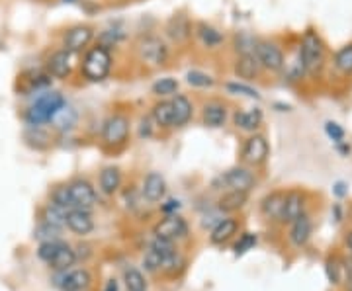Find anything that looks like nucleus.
<instances>
[{"mask_svg": "<svg viewBox=\"0 0 352 291\" xmlns=\"http://www.w3.org/2000/svg\"><path fill=\"white\" fill-rule=\"evenodd\" d=\"M24 80L28 82V90L32 92V90H43L47 89L51 84V78L50 73H28V75H24Z\"/></svg>", "mask_w": 352, "mask_h": 291, "instance_id": "obj_35", "label": "nucleus"}, {"mask_svg": "<svg viewBox=\"0 0 352 291\" xmlns=\"http://www.w3.org/2000/svg\"><path fill=\"white\" fill-rule=\"evenodd\" d=\"M138 55L145 65L161 67L168 59V47L161 38L149 36V38H143L138 43Z\"/></svg>", "mask_w": 352, "mask_h": 291, "instance_id": "obj_4", "label": "nucleus"}, {"mask_svg": "<svg viewBox=\"0 0 352 291\" xmlns=\"http://www.w3.org/2000/svg\"><path fill=\"white\" fill-rule=\"evenodd\" d=\"M122 186V172L116 166H106L100 172V188L104 194H116Z\"/></svg>", "mask_w": 352, "mask_h": 291, "instance_id": "obj_26", "label": "nucleus"}, {"mask_svg": "<svg viewBox=\"0 0 352 291\" xmlns=\"http://www.w3.org/2000/svg\"><path fill=\"white\" fill-rule=\"evenodd\" d=\"M233 121L243 131H254L263 124V110L252 108V110H247V112H237L235 117H233Z\"/></svg>", "mask_w": 352, "mask_h": 291, "instance_id": "obj_24", "label": "nucleus"}, {"mask_svg": "<svg viewBox=\"0 0 352 291\" xmlns=\"http://www.w3.org/2000/svg\"><path fill=\"white\" fill-rule=\"evenodd\" d=\"M92 38H94V32L90 25H75L65 34L63 49H67L69 53H80L90 45Z\"/></svg>", "mask_w": 352, "mask_h": 291, "instance_id": "obj_8", "label": "nucleus"}, {"mask_svg": "<svg viewBox=\"0 0 352 291\" xmlns=\"http://www.w3.org/2000/svg\"><path fill=\"white\" fill-rule=\"evenodd\" d=\"M325 133L329 135V139L335 141V145L342 143V141H344V137H346L344 129H342V127H340L337 121H327V124H325Z\"/></svg>", "mask_w": 352, "mask_h": 291, "instance_id": "obj_43", "label": "nucleus"}, {"mask_svg": "<svg viewBox=\"0 0 352 291\" xmlns=\"http://www.w3.org/2000/svg\"><path fill=\"white\" fill-rule=\"evenodd\" d=\"M176 90H178V80L173 76L159 78L153 84V94H157V96H173V94H176Z\"/></svg>", "mask_w": 352, "mask_h": 291, "instance_id": "obj_34", "label": "nucleus"}, {"mask_svg": "<svg viewBox=\"0 0 352 291\" xmlns=\"http://www.w3.org/2000/svg\"><path fill=\"white\" fill-rule=\"evenodd\" d=\"M198 38L201 39V43L206 45V47H217L221 41H223V36L212 27V25L208 24H200L198 25Z\"/></svg>", "mask_w": 352, "mask_h": 291, "instance_id": "obj_32", "label": "nucleus"}, {"mask_svg": "<svg viewBox=\"0 0 352 291\" xmlns=\"http://www.w3.org/2000/svg\"><path fill=\"white\" fill-rule=\"evenodd\" d=\"M129 137V119L126 115L113 114L110 115L104 126H102V141L108 147H120Z\"/></svg>", "mask_w": 352, "mask_h": 291, "instance_id": "obj_5", "label": "nucleus"}, {"mask_svg": "<svg viewBox=\"0 0 352 291\" xmlns=\"http://www.w3.org/2000/svg\"><path fill=\"white\" fill-rule=\"evenodd\" d=\"M166 194V182L159 172H149L143 180V198L147 202L157 203L161 202Z\"/></svg>", "mask_w": 352, "mask_h": 291, "instance_id": "obj_14", "label": "nucleus"}, {"mask_svg": "<svg viewBox=\"0 0 352 291\" xmlns=\"http://www.w3.org/2000/svg\"><path fill=\"white\" fill-rule=\"evenodd\" d=\"M65 2H73V0H65Z\"/></svg>", "mask_w": 352, "mask_h": 291, "instance_id": "obj_50", "label": "nucleus"}, {"mask_svg": "<svg viewBox=\"0 0 352 291\" xmlns=\"http://www.w3.org/2000/svg\"><path fill=\"white\" fill-rule=\"evenodd\" d=\"M71 55L67 49L55 51L47 59L45 63V71L50 73L51 78H67L71 75V69H73V63H71Z\"/></svg>", "mask_w": 352, "mask_h": 291, "instance_id": "obj_12", "label": "nucleus"}, {"mask_svg": "<svg viewBox=\"0 0 352 291\" xmlns=\"http://www.w3.org/2000/svg\"><path fill=\"white\" fill-rule=\"evenodd\" d=\"M76 121H78V114H76V110L73 106H69L67 102H65L63 106L55 112V114L51 115L50 124L53 129H57V131H71L73 127L76 126Z\"/></svg>", "mask_w": 352, "mask_h": 291, "instance_id": "obj_17", "label": "nucleus"}, {"mask_svg": "<svg viewBox=\"0 0 352 291\" xmlns=\"http://www.w3.org/2000/svg\"><path fill=\"white\" fill-rule=\"evenodd\" d=\"M335 194H337V196H344V184H342V182L335 184Z\"/></svg>", "mask_w": 352, "mask_h": 291, "instance_id": "obj_48", "label": "nucleus"}, {"mask_svg": "<svg viewBox=\"0 0 352 291\" xmlns=\"http://www.w3.org/2000/svg\"><path fill=\"white\" fill-rule=\"evenodd\" d=\"M155 237H161V239H168V241H175V239H182L186 237L188 233V225L186 221L180 216H168L161 219L155 229H153Z\"/></svg>", "mask_w": 352, "mask_h": 291, "instance_id": "obj_7", "label": "nucleus"}, {"mask_svg": "<svg viewBox=\"0 0 352 291\" xmlns=\"http://www.w3.org/2000/svg\"><path fill=\"white\" fill-rule=\"evenodd\" d=\"M124 279H126L127 291H147V281L143 278V274L135 268H127Z\"/></svg>", "mask_w": 352, "mask_h": 291, "instance_id": "obj_33", "label": "nucleus"}, {"mask_svg": "<svg viewBox=\"0 0 352 291\" xmlns=\"http://www.w3.org/2000/svg\"><path fill=\"white\" fill-rule=\"evenodd\" d=\"M143 264H145L147 272H157V270L163 268V256L157 253V251L149 248V253L145 254V258H143Z\"/></svg>", "mask_w": 352, "mask_h": 291, "instance_id": "obj_42", "label": "nucleus"}, {"mask_svg": "<svg viewBox=\"0 0 352 291\" xmlns=\"http://www.w3.org/2000/svg\"><path fill=\"white\" fill-rule=\"evenodd\" d=\"M237 221L235 219H221V221H217V225L212 229V242L214 244H221V242L229 241L235 233H237Z\"/></svg>", "mask_w": 352, "mask_h": 291, "instance_id": "obj_27", "label": "nucleus"}, {"mask_svg": "<svg viewBox=\"0 0 352 291\" xmlns=\"http://www.w3.org/2000/svg\"><path fill=\"white\" fill-rule=\"evenodd\" d=\"M254 55L258 59V63L266 71H272V73H278L286 67V61H284V53L278 47L276 43L272 41H256V47H254Z\"/></svg>", "mask_w": 352, "mask_h": 291, "instance_id": "obj_6", "label": "nucleus"}, {"mask_svg": "<svg viewBox=\"0 0 352 291\" xmlns=\"http://www.w3.org/2000/svg\"><path fill=\"white\" fill-rule=\"evenodd\" d=\"M170 102H173V112H175V127H184L192 119V114H194L192 102L182 94H176Z\"/></svg>", "mask_w": 352, "mask_h": 291, "instance_id": "obj_21", "label": "nucleus"}, {"mask_svg": "<svg viewBox=\"0 0 352 291\" xmlns=\"http://www.w3.org/2000/svg\"><path fill=\"white\" fill-rule=\"evenodd\" d=\"M178 207H180V205H178V202H176V200H168V202H166V205H163V211L164 213H170V211H176Z\"/></svg>", "mask_w": 352, "mask_h": 291, "instance_id": "obj_46", "label": "nucleus"}, {"mask_svg": "<svg viewBox=\"0 0 352 291\" xmlns=\"http://www.w3.org/2000/svg\"><path fill=\"white\" fill-rule=\"evenodd\" d=\"M201 119H204V124L208 127H223L227 119V110L223 104H219V102H210V104H206L204 106V115H201Z\"/></svg>", "mask_w": 352, "mask_h": 291, "instance_id": "obj_22", "label": "nucleus"}, {"mask_svg": "<svg viewBox=\"0 0 352 291\" xmlns=\"http://www.w3.org/2000/svg\"><path fill=\"white\" fill-rule=\"evenodd\" d=\"M311 231H314V225H311V219L303 213L300 219H296L292 223V231H289V239L296 246H303L305 242L309 241L311 237Z\"/></svg>", "mask_w": 352, "mask_h": 291, "instance_id": "obj_20", "label": "nucleus"}, {"mask_svg": "<svg viewBox=\"0 0 352 291\" xmlns=\"http://www.w3.org/2000/svg\"><path fill=\"white\" fill-rule=\"evenodd\" d=\"M76 260V254L75 251L69 246V244H61V248L57 251V254L53 256V260H51L50 264L51 268H55V270H67L69 266H73Z\"/></svg>", "mask_w": 352, "mask_h": 291, "instance_id": "obj_29", "label": "nucleus"}, {"mask_svg": "<svg viewBox=\"0 0 352 291\" xmlns=\"http://www.w3.org/2000/svg\"><path fill=\"white\" fill-rule=\"evenodd\" d=\"M61 244H63L61 241L41 242L38 248V256L41 258V260H43V262H47V264H50L51 260H53V256H55V254H57V251L61 248Z\"/></svg>", "mask_w": 352, "mask_h": 291, "instance_id": "obj_38", "label": "nucleus"}, {"mask_svg": "<svg viewBox=\"0 0 352 291\" xmlns=\"http://www.w3.org/2000/svg\"><path fill=\"white\" fill-rule=\"evenodd\" d=\"M229 92H233V94H237V96H247V98H254V100H261V94L256 92V90H252L251 86H247V84H239V82H229L226 86Z\"/></svg>", "mask_w": 352, "mask_h": 291, "instance_id": "obj_41", "label": "nucleus"}, {"mask_svg": "<svg viewBox=\"0 0 352 291\" xmlns=\"http://www.w3.org/2000/svg\"><path fill=\"white\" fill-rule=\"evenodd\" d=\"M327 274H329V279H331L333 283H339L340 276H339V266H337V260H329Z\"/></svg>", "mask_w": 352, "mask_h": 291, "instance_id": "obj_45", "label": "nucleus"}, {"mask_svg": "<svg viewBox=\"0 0 352 291\" xmlns=\"http://www.w3.org/2000/svg\"><path fill=\"white\" fill-rule=\"evenodd\" d=\"M268 141L263 135H252L249 139L245 141V147H243V161L249 163V165H263L264 161L268 159Z\"/></svg>", "mask_w": 352, "mask_h": 291, "instance_id": "obj_9", "label": "nucleus"}, {"mask_svg": "<svg viewBox=\"0 0 352 291\" xmlns=\"http://www.w3.org/2000/svg\"><path fill=\"white\" fill-rule=\"evenodd\" d=\"M298 57L303 63L305 75L319 76L323 73L325 63H327V49H325V43L317 32L307 30L303 34L302 41H300V49H298Z\"/></svg>", "mask_w": 352, "mask_h": 291, "instance_id": "obj_1", "label": "nucleus"}, {"mask_svg": "<svg viewBox=\"0 0 352 291\" xmlns=\"http://www.w3.org/2000/svg\"><path fill=\"white\" fill-rule=\"evenodd\" d=\"M247 202V194L245 191L231 190L219 200V209L221 211H237Z\"/></svg>", "mask_w": 352, "mask_h": 291, "instance_id": "obj_30", "label": "nucleus"}, {"mask_svg": "<svg viewBox=\"0 0 352 291\" xmlns=\"http://www.w3.org/2000/svg\"><path fill=\"white\" fill-rule=\"evenodd\" d=\"M186 82L190 86H198V89H208V86H214V78L201 71H188L186 73Z\"/></svg>", "mask_w": 352, "mask_h": 291, "instance_id": "obj_37", "label": "nucleus"}, {"mask_svg": "<svg viewBox=\"0 0 352 291\" xmlns=\"http://www.w3.org/2000/svg\"><path fill=\"white\" fill-rule=\"evenodd\" d=\"M284 203H286V194L284 191H274L268 194L263 200V213L268 219H276L282 221V213H284Z\"/></svg>", "mask_w": 352, "mask_h": 291, "instance_id": "obj_19", "label": "nucleus"}, {"mask_svg": "<svg viewBox=\"0 0 352 291\" xmlns=\"http://www.w3.org/2000/svg\"><path fill=\"white\" fill-rule=\"evenodd\" d=\"M153 121L159 127H175V112H173V102L161 100L153 106L151 112Z\"/></svg>", "mask_w": 352, "mask_h": 291, "instance_id": "obj_23", "label": "nucleus"}, {"mask_svg": "<svg viewBox=\"0 0 352 291\" xmlns=\"http://www.w3.org/2000/svg\"><path fill=\"white\" fill-rule=\"evenodd\" d=\"M110 69H112V55L110 49L102 43L96 47H90L80 65V73L88 82H102L110 75Z\"/></svg>", "mask_w": 352, "mask_h": 291, "instance_id": "obj_2", "label": "nucleus"}, {"mask_svg": "<svg viewBox=\"0 0 352 291\" xmlns=\"http://www.w3.org/2000/svg\"><path fill=\"white\" fill-rule=\"evenodd\" d=\"M303 207H305V200H303V196L300 191H289V194H286L282 221L284 223H294L296 219H300L303 216Z\"/></svg>", "mask_w": 352, "mask_h": 291, "instance_id": "obj_18", "label": "nucleus"}, {"mask_svg": "<svg viewBox=\"0 0 352 291\" xmlns=\"http://www.w3.org/2000/svg\"><path fill=\"white\" fill-rule=\"evenodd\" d=\"M63 104L65 98L59 92H55V90L43 92L41 96H38V100L25 110L24 119L28 121V126L39 127L41 124H47L51 119V115L55 114Z\"/></svg>", "mask_w": 352, "mask_h": 291, "instance_id": "obj_3", "label": "nucleus"}, {"mask_svg": "<svg viewBox=\"0 0 352 291\" xmlns=\"http://www.w3.org/2000/svg\"><path fill=\"white\" fill-rule=\"evenodd\" d=\"M67 227L71 229L76 235H88L94 229L92 216L88 213V209H69L67 211Z\"/></svg>", "mask_w": 352, "mask_h": 291, "instance_id": "obj_15", "label": "nucleus"}, {"mask_svg": "<svg viewBox=\"0 0 352 291\" xmlns=\"http://www.w3.org/2000/svg\"><path fill=\"white\" fill-rule=\"evenodd\" d=\"M69 191L73 198V205L78 209H90L96 203V191L92 188V184L87 180H75L69 184Z\"/></svg>", "mask_w": 352, "mask_h": 291, "instance_id": "obj_11", "label": "nucleus"}, {"mask_svg": "<svg viewBox=\"0 0 352 291\" xmlns=\"http://www.w3.org/2000/svg\"><path fill=\"white\" fill-rule=\"evenodd\" d=\"M41 217H43L45 223H51V225H55V227H63V225H67V209L55 205V203H50V205L43 209V216Z\"/></svg>", "mask_w": 352, "mask_h": 291, "instance_id": "obj_31", "label": "nucleus"}, {"mask_svg": "<svg viewBox=\"0 0 352 291\" xmlns=\"http://www.w3.org/2000/svg\"><path fill=\"white\" fill-rule=\"evenodd\" d=\"M51 202L63 209H75L73 205V198H71V191H69V186H61V188H55L53 194H51Z\"/></svg>", "mask_w": 352, "mask_h": 291, "instance_id": "obj_36", "label": "nucleus"}, {"mask_svg": "<svg viewBox=\"0 0 352 291\" xmlns=\"http://www.w3.org/2000/svg\"><path fill=\"white\" fill-rule=\"evenodd\" d=\"M217 182H221L229 190L249 194V190L254 186V176L245 168H231V170H227L226 174H221Z\"/></svg>", "mask_w": 352, "mask_h": 291, "instance_id": "obj_10", "label": "nucleus"}, {"mask_svg": "<svg viewBox=\"0 0 352 291\" xmlns=\"http://www.w3.org/2000/svg\"><path fill=\"white\" fill-rule=\"evenodd\" d=\"M333 65H335L337 73H340L342 76L352 75V43L342 45V47L335 53Z\"/></svg>", "mask_w": 352, "mask_h": 291, "instance_id": "obj_28", "label": "nucleus"}, {"mask_svg": "<svg viewBox=\"0 0 352 291\" xmlns=\"http://www.w3.org/2000/svg\"><path fill=\"white\" fill-rule=\"evenodd\" d=\"M90 281H92V278L87 270H73L65 276L61 286H63L65 291H87Z\"/></svg>", "mask_w": 352, "mask_h": 291, "instance_id": "obj_25", "label": "nucleus"}, {"mask_svg": "<svg viewBox=\"0 0 352 291\" xmlns=\"http://www.w3.org/2000/svg\"><path fill=\"white\" fill-rule=\"evenodd\" d=\"M346 246H349V251L352 253V231L346 235Z\"/></svg>", "mask_w": 352, "mask_h": 291, "instance_id": "obj_49", "label": "nucleus"}, {"mask_svg": "<svg viewBox=\"0 0 352 291\" xmlns=\"http://www.w3.org/2000/svg\"><path fill=\"white\" fill-rule=\"evenodd\" d=\"M351 291H352V288H351Z\"/></svg>", "mask_w": 352, "mask_h": 291, "instance_id": "obj_51", "label": "nucleus"}, {"mask_svg": "<svg viewBox=\"0 0 352 291\" xmlns=\"http://www.w3.org/2000/svg\"><path fill=\"white\" fill-rule=\"evenodd\" d=\"M254 244H256V235H252V233H245V235L239 239V242L235 244V254L241 256V254L249 253Z\"/></svg>", "mask_w": 352, "mask_h": 291, "instance_id": "obj_44", "label": "nucleus"}, {"mask_svg": "<svg viewBox=\"0 0 352 291\" xmlns=\"http://www.w3.org/2000/svg\"><path fill=\"white\" fill-rule=\"evenodd\" d=\"M104 291H118V281H116V279H110V281L106 283Z\"/></svg>", "mask_w": 352, "mask_h": 291, "instance_id": "obj_47", "label": "nucleus"}, {"mask_svg": "<svg viewBox=\"0 0 352 291\" xmlns=\"http://www.w3.org/2000/svg\"><path fill=\"white\" fill-rule=\"evenodd\" d=\"M261 63H258V59H256V55L254 53H245V55H239L237 57V61H235V67H233V71H235V75L243 78V80H254L256 76L261 75Z\"/></svg>", "mask_w": 352, "mask_h": 291, "instance_id": "obj_16", "label": "nucleus"}, {"mask_svg": "<svg viewBox=\"0 0 352 291\" xmlns=\"http://www.w3.org/2000/svg\"><path fill=\"white\" fill-rule=\"evenodd\" d=\"M59 235H61V227H55V225H51V223H41L38 229H36V237L41 239V241H57L59 239Z\"/></svg>", "mask_w": 352, "mask_h": 291, "instance_id": "obj_39", "label": "nucleus"}, {"mask_svg": "<svg viewBox=\"0 0 352 291\" xmlns=\"http://www.w3.org/2000/svg\"><path fill=\"white\" fill-rule=\"evenodd\" d=\"M153 251H157V253L163 256V262L168 258V256H173L176 253L175 248V241H168V239H161V237H155V241L151 244Z\"/></svg>", "mask_w": 352, "mask_h": 291, "instance_id": "obj_40", "label": "nucleus"}, {"mask_svg": "<svg viewBox=\"0 0 352 291\" xmlns=\"http://www.w3.org/2000/svg\"><path fill=\"white\" fill-rule=\"evenodd\" d=\"M164 32H166L168 39H173L175 43H184L192 36V24H190V20L184 14H178V16H173L166 22Z\"/></svg>", "mask_w": 352, "mask_h": 291, "instance_id": "obj_13", "label": "nucleus"}]
</instances>
